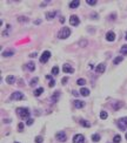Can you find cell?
Returning a JSON list of instances; mask_svg holds the SVG:
<instances>
[{
    "instance_id": "4316f807",
    "label": "cell",
    "mask_w": 127,
    "mask_h": 143,
    "mask_svg": "<svg viewBox=\"0 0 127 143\" xmlns=\"http://www.w3.org/2000/svg\"><path fill=\"white\" fill-rule=\"evenodd\" d=\"M107 117H108V114H107L105 110L100 111V118H101V120H106Z\"/></svg>"
},
{
    "instance_id": "9a60e30c",
    "label": "cell",
    "mask_w": 127,
    "mask_h": 143,
    "mask_svg": "<svg viewBox=\"0 0 127 143\" xmlns=\"http://www.w3.org/2000/svg\"><path fill=\"white\" fill-rule=\"evenodd\" d=\"M6 82H7L8 85H13V83L16 82V78H14L13 75H8V76L6 78Z\"/></svg>"
},
{
    "instance_id": "f546056e",
    "label": "cell",
    "mask_w": 127,
    "mask_h": 143,
    "mask_svg": "<svg viewBox=\"0 0 127 143\" xmlns=\"http://www.w3.org/2000/svg\"><path fill=\"white\" fill-rule=\"evenodd\" d=\"M52 74L53 75H58L59 74V67H57V66L53 67L52 68Z\"/></svg>"
},
{
    "instance_id": "f1b7e54d",
    "label": "cell",
    "mask_w": 127,
    "mask_h": 143,
    "mask_svg": "<svg viewBox=\"0 0 127 143\" xmlns=\"http://www.w3.org/2000/svg\"><path fill=\"white\" fill-rule=\"evenodd\" d=\"M120 141H121V136L120 135H115L114 138H113V143H120Z\"/></svg>"
},
{
    "instance_id": "e0dca14e",
    "label": "cell",
    "mask_w": 127,
    "mask_h": 143,
    "mask_svg": "<svg viewBox=\"0 0 127 143\" xmlns=\"http://www.w3.org/2000/svg\"><path fill=\"white\" fill-rule=\"evenodd\" d=\"M26 68L27 70H30V72H34V69H35V65H34V62H28V64L26 65Z\"/></svg>"
},
{
    "instance_id": "44dd1931",
    "label": "cell",
    "mask_w": 127,
    "mask_h": 143,
    "mask_svg": "<svg viewBox=\"0 0 127 143\" xmlns=\"http://www.w3.org/2000/svg\"><path fill=\"white\" fill-rule=\"evenodd\" d=\"M80 124L85 128H90L91 127V123L88 121H86V120H80Z\"/></svg>"
},
{
    "instance_id": "e575fe53",
    "label": "cell",
    "mask_w": 127,
    "mask_h": 143,
    "mask_svg": "<svg viewBox=\"0 0 127 143\" xmlns=\"http://www.w3.org/2000/svg\"><path fill=\"white\" fill-rule=\"evenodd\" d=\"M33 122H34V120H33V118H27L26 124H27V126H32V124H33Z\"/></svg>"
},
{
    "instance_id": "d590c367",
    "label": "cell",
    "mask_w": 127,
    "mask_h": 143,
    "mask_svg": "<svg viewBox=\"0 0 127 143\" xmlns=\"http://www.w3.org/2000/svg\"><path fill=\"white\" fill-rule=\"evenodd\" d=\"M18 129H19L20 131H22V130H24V123H19V124H18Z\"/></svg>"
},
{
    "instance_id": "7a4b0ae2",
    "label": "cell",
    "mask_w": 127,
    "mask_h": 143,
    "mask_svg": "<svg viewBox=\"0 0 127 143\" xmlns=\"http://www.w3.org/2000/svg\"><path fill=\"white\" fill-rule=\"evenodd\" d=\"M71 35V29L68 27H63L58 33V38L59 39H67Z\"/></svg>"
},
{
    "instance_id": "cb8c5ba5",
    "label": "cell",
    "mask_w": 127,
    "mask_h": 143,
    "mask_svg": "<svg viewBox=\"0 0 127 143\" xmlns=\"http://www.w3.org/2000/svg\"><path fill=\"white\" fill-rule=\"evenodd\" d=\"M92 141L93 142H99L100 141V135L99 134H93L92 135Z\"/></svg>"
},
{
    "instance_id": "ffe728a7",
    "label": "cell",
    "mask_w": 127,
    "mask_h": 143,
    "mask_svg": "<svg viewBox=\"0 0 127 143\" xmlns=\"http://www.w3.org/2000/svg\"><path fill=\"white\" fill-rule=\"evenodd\" d=\"M42 93H44V88H42V87H40V88H37V89L34 90V93H33V94H34L35 96H40Z\"/></svg>"
},
{
    "instance_id": "ba28073f",
    "label": "cell",
    "mask_w": 127,
    "mask_h": 143,
    "mask_svg": "<svg viewBox=\"0 0 127 143\" xmlns=\"http://www.w3.org/2000/svg\"><path fill=\"white\" fill-rule=\"evenodd\" d=\"M69 24H71L72 26H78L80 24L79 18L77 15H71V18H69Z\"/></svg>"
},
{
    "instance_id": "52a82bcc",
    "label": "cell",
    "mask_w": 127,
    "mask_h": 143,
    "mask_svg": "<svg viewBox=\"0 0 127 143\" xmlns=\"http://www.w3.org/2000/svg\"><path fill=\"white\" fill-rule=\"evenodd\" d=\"M73 143H85V137L81 134H77L73 137Z\"/></svg>"
},
{
    "instance_id": "7bdbcfd3",
    "label": "cell",
    "mask_w": 127,
    "mask_h": 143,
    "mask_svg": "<svg viewBox=\"0 0 127 143\" xmlns=\"http://www.w3.org/2000/svg\"><path fill=\"white\" fill-rule=\"evenodd\" d=\"M126 39H127V33H126Z\"/></svg>"
},
{
    "instance_id": "8992f818",
    "label": "cell",
    "mask_w": 127,
    "mask_h": 143,
    "mask_svg": "<svg viewBox=\"0 0 127 143\" xmlns=\"http://www.w3.org/2000/svg\"><path fill=\"white\" fill-rule=\"evenodd\" d=\"M55 137L58 140L59 142H65L66 140H67V135H66V132L65 131H59L57 135H55Z\"/></svg>"
},
{
    "instance_id": "83f0119b",
    "label": "cell",
    "mask_w": 127,
    "mask_h": 143,
    "mask_svg": "<svg viewBox=\"0 0 127 143\" xmlns=\"http://www.w3.org/2000/svg\"><path fill=\"white\" fill-rule=\"evenodd\" d=\"M120 53H121L122 55H127V45H125V46H122V47L120 48Z\"/></svg>"
},
{
    "instance_id": "60d3db41",
    "label": "cell",
    "mask_w": 127,
    "mask_h": 143,
    "mask_svg": "<svg viewBox=\"0 0 127 143\" xmlns=\"http://www.w3.org/2000/svg\"><path fill=\"white\" fill-rule=\"evenodd\" d=\"M35 56H37V53H33V54L31 55V58H35Z\"/></svg>"
},
{
    "instance_id": "603a6c76",
    "label": "cell",
    "mask_w": 127,
    "mask_h": 143,
    "mask_svg": "<svg viewBox=\"0 0 127 143\" xmlns=\"http://www.w3.org/2000/svg\"><path fill=\"white\" fill-rule=\"evenodd\" d=\"M122 106H124V103H122V102H116V103L113 104V109H114V110H118V109H120Z\"/></svg>"
},
{
    "instance_id": "1f68e13d",
    "label": "cell",
    "mask_w": 127,
    "mask_h": 143,
    "mask_svg": "<svg viewBox=\"0 0 127 143\" xmlns=\"http://www.w3.org/2000/svg\"><path fill=\"white\" fill-rule=\"evenodd\" d=\"M77 83H78L79 86H84L85 83H86V80L85 79H79L78 81H77Z\"/></svg>"
},
{
    "instance_id": "d6a6232c",
    "label": "cell",
    "mask_w": 127,
    "mask_h": 143,
    "mask_svg": "<svg viewBox=\"0 0 127 143\" xmlns=\"http://www.w3.org/2000/svg\"><path fill=\"white\" fill-rule=\"evenodd\" d=\"M86 2L91 6H94L95 4H96V0H86Z\"/></svg>"
},
{
    "instance_id": "7c38bea8",
    "label": "cell",
    "mask_w": 127,
    "mask_h": 143,
    "mask_svg": "<svg viewBox=\"0 0 127 143\" xmlns=\"http://www.w3.org/2000/svg\"><path fill=\"white\" fill-rule=\"evenodd\" d=\"M105 69H106V65L105 64H100V65H98L96 67H95V72L96 73H104L105 72Z\"/></svg>"
},
{
    "instance_id": "8d00e7d4",
    "label": "cell",
    "mask_w": 127,
    "mask_h": 143,
    "mask_svg": "<svg viewBox=\"0 0 127 143\" xmlns=\"http://www.w3.org/2000/svg\"><path fill=\"white\" fill-rule=\"evenodd\" d=\"M67 80H68V78H64L63 81H61V82H63V85H65V83L67 82Z\"/></svg>"
},
{
    "instance_id": "484cf974",
    "label": "cell",
    "mask_w": 127,
    "mask_h": 143,
    "mask_svg": "<svg viewBox=\"0 0 127 143\" xmlns=\"http://www.w3.org/2000/svg\"><path fill=\"white\" fill-rule=\"evenodd\" d=\"M38 81H39V79H38V78H33V79L30 81V86H31V87H34V86L38 83Z\"/></svg>"
},
{
    "instance_id": "4dcf8cb0",
    "label": "cell",
    "mask_w": 127,
    "mask_h": 143,
    "mask_svg": "<svg viewBox=\"0 0 127 143\" xmlns=\"http://www.w3.org/2000/svg\"><path fill=\"white\" fill-rule=\"evenodd\" d=\"M18 21H22V22H27L28 21V19H27L26 16H19V18H18Z\"/></svg>"
},
{
    "instance_id": "74e56055",
    "label": "cell",
    "mask_w": 127,
    "mask_h": 143,
    "mask_svg": "<svg viewBox=\"0 0 127 143\" xmlns=\"http://www.w3.org/2000/svg\"><path fill=\"white\" fill-rule=\"evenodd\" d=\"M34 24H35V25H39V24H41V20H35Z\"/></svg>"
},
{
    "instance_id": "3957f363",
    "label": "cell",
    "mask_w": 127,
    "mask_h": 143,
    "mask_svg": "<svg viewBox=\"0 0 127 143\" xmlns=\"http://www.w3.org/2000/svg\"><path fill=\"white\" fill-rule=\"evenodd\" d=\"M116 126L118 128L122 130V131H125L127 129V117H121V118H119L118 122H116Z\"/></svg>"
},
{
    "instance_id": "7402d4cb",
    "label": "cell",
    "mask_w": 127,
    "mask_h": 143,
    "mask_svg": "<svg viewBox=\"0 0 127 143\" xmlns=\"http://www.w3.org/2000/svg\"><path fill=\"white\" fill-rule=\"evenodd\" d=\"M46 79L49 80V87H54V85H55V81H54V79H53L51 75H46Z\"/></svg>"
},
{
    "instance_id": "d4e9b609",
    "label": "cell",
    "mask_w": 127,
    "mask_h": 143,
    "mask_svg": "<svg viewBox=\"0 0 127 143\" xmlns=\"http://www.w3.org/2000/svg\"><path fill=\"white\" fill-rule=\"evenodd\" d=\"M122 60H124V56H116V58L113 60V64H114V65H119Z\"/></svg>"
},
{
    "instance_id": "ab89813d",
    "label": "cell",
    "mask_w": 127,
    "mask_h": 143,
    "mask_svg": "<svg viewBox=\"0 0 127 143\" xmlns=\"http://www.w3.org/2000/svg\"><path fill=\"white\" fill-rule=\"evenodd\" d=\"M73 95H74V96H78V91H75V90H73Z\"/></svg>"
},
{
    "instance_id": "5b68a950",
    "label": "cell",
    "mask_w": 127,
    "mask_h": 143,
    "mask_svg": "<svg viewBox=\"0 0 127 143\" xmlns=\"http://www.w3.org/2000/svg\"><path fill=\"white\" fill-rule=\"evenodd\" d=\"M49 58H51V52L49 51H45L41 54V56H40V62L41 64H46L48 60H49Z\"/></svg>"
},
{
    "instance_id": "b9f144b4",
    "label": "cell",
    "mask_w": 127,
    "mask_h": 143,
    "mask_svg": "<svg viewBox=\"0 0 127 143\" xmlns=\"http://www.w3.org/2000/svg\"><path fill=\"white\" fill-rule=\"evenodd\" d=\"M126 140H127V132H126Z\"/></svg>"
},
{
    "instance_id": "6da1fadb",
    "label": "cell",
    "mask_w": 127,
    "mask_h": 143,
    "mask_svg": "<svg viewBox=\"0 0 127 143\" xmlns=\"http://www.w3.org/2000/svg\"><path fill=\"white\" fill-rule=\"evenodd\" d=\"M16 114H18V116L21 117V118H28L30 115H31L28 108H18V109H16Z\"/></svg>"
},
{
    "instance_id": "4fadbf2b",
    "label": "cell",
    "mask_w": 127,
    "mask_h": 143,
    "mask_svg": "<svg viewBox=\"0 0 127 143\" xmlns=\"http://www.w3.org/2000/svg\"><path fill=\"white\" fill-rule=\"evenodd\" d=\"M57 14H58V12H57V11L47 12V13H46V19H47V20H52V19H53V18H54L55 15H57Z\"/></svg>"
},
{
    "instance_id": "ac0fdd59",
    "label": "cell",
    "mask_w": 127,
    "mask_h": 143,
    "mask_svg": "<svg viewBox=\"0 0 127 143\" xmlns=\"http://www.w3.org/2000/svg\"><path fill=\"white\" fill-rule=\"evenodd\" d=\"M79 5H80L79 0H74V1H71L69 2V7L71 8H77V7H79Z\"/></svg>"
},
{
    "instance_id": "30bf717a",
    "label": "cell",
    "mask_w": 127,
    "mask_h": 143,
    "mask_svg": "<svg viewBox=\"0 0 127 143\" xmlns=\"http://www.w3.org/2000/svg\"><path fill=\"white\" fill-rule=\"evenodd\" d=\"M106 40H107V41H111V42L114 41V40H115V33L110 31V32L106 34Z\"/></svg>"
},
{
    "instance_id": "836d02e7",
    "label": "cell",
    "mask_w": 127,
    "mask_h": 143,
    "mask_svg": "<svg viewBox=\"0 0 127 143\" xmlns=\"http://www.w3.org/2000/svg\"><path fill=\"white\" fill-rule=\"evenodd\" d=\"M42 141H44V138L41 136H37L35 137V143H42Z\"/></svg>"
},
{
    "instance_id": "f35d334b",
    "label": "cell",
    "mask_w": 127,
    "mask_h": 143,
    "mask_svg": "<svg viewBox=\"0 0 127 143\" xmlns=\"http://www.w3.org/2000/svg\"><path fill=\"white\" fill-rule=\"evenodd\" d=\"M60 22H61V24H64V22H65V18H63V16H61V18H60Z\"/></svg>"
},
{
    "instance_id": "9c48e42d",
    "label": "cell",
    "mask_w": 127,
    "mask_h": 143,
    "mask_svg": "<svg viewBox=\"0 0 127 143\" xmlns=\"http://www.w3.org/2000/svg\"><path fill=\"white\" fill-rule=\"evenodd\" d=\"M63 70L65 72V73H69V74H73L74 73V68L71 66V65L68 64H65L63 66Z\"/></svg>"
},
{
    "instance_id": "d6986e66",
    "label": "cell",
    "mask_w": 127,
    "mask_h": 143,
    "mask_svg": "<svg viewBox=\"0 0 127 143\" xmlns=\"http://www.w3.org/2000/svg\"><path fill=\"white\" fill-rule=\"evenodd\" d=\"M80 94L82 96H88L90 95V89H87V88H81V89H80Z\"/></svg>"
},
{
    "instance_id": "ee69618b",
    "label": "cell",
    "mask_w": 127,
    "mask_h": 143,
    "mask_svg": "<svg viewBox=\"0 0 127 143\" xmlns=\"http://www.w3.org/2000/svg\"><path fill=\"white\" fill-rule=\"evenodd\" d=\"M14 143H19V142H14Z\"/></svg>"
},
{
    "instance_id": "5bb4252c",
    "label": "cell",
    "mask_w": 127,
    "mask_h": 143,
    "mask_svg": "<svg viewBox=\"0 0 127 143\" xmlns=\"http://www.w3.org/2000/svg\"><path fill=\"white\" fill-rule=\"evenodd\" d=\"M12 55H14V51L13 49H7L5 52H2V56H5V58H10Z\"/></svg>"
},
{
    "instance_id": "277c9868",
    "label": "cell",
    "mask_w": 127,
    "mask_h": 143,
    "mask_svg": "<svg viewBox=\"0 0 127 143\" xmlns=\"http://www.w3.org/2000/svg\"><path fill=\"white\" fill-rule=\"evenodd\" d=\"M25 99V95L21 93V91H14L12 95H11V100L13 101H20Z\"/></svg>"
},
{
    "instance_id": "8fae6325",
    "label": "cell",
    "mask_w": 127,
    "mask_h": 143,
    "mask_svg": "<svg viewBox=\"0 0 127 143\" xmlns=\"http://www.w3.org/2000/svg\"><path fill=\"white\" fill-rule=\"evenodd\" d=\"M73 106L75 108H78V109H81V108L85 107V102L84 101H80V100H75V101H73Z\"/></svg>"
},
{
    "instance_id": "2e32d148",
    "label": "cell",
    "mask_w": 127,
    "mask_h": 143,
    "mask_svg": "<svg viewBox=\"0 0 127 143\" xmlns=\"http://www.w3.org/2000/svg\"><path fill=\"white\" fill-rule=\"evenodd\" d=\"M59 97H60V93H59V91H55V93L52 95V99H51L52 103H55V102L59 100Z\"/></svg>"
}]
</instances>
